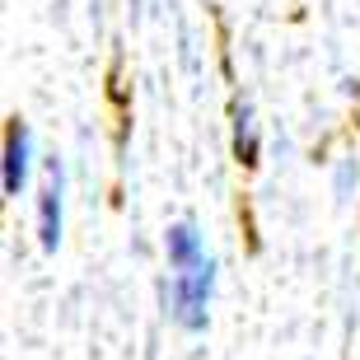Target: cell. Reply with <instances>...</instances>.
<instances>
[{
	"instance_id": "1",
	"label": "cell",
	"mask_w": 360,
	"mask_h": 360,
	"mask_svg": "<svg viewBox=\"0 0 360 360\" xmlns=\"http://www.w3.org/2000/svg\"><path fill=\"white\" fill-rule=\"evenodd\" d=\"M169 253V281H164V304L178 328L201 333L211 323V295H215V257L206 253V239L197 234L192 220H178L164 234Z\"/></svg>"
},
{
	"instance_id": "2",
	"label": "cell",
	"mask_w": 360,
	"mask_h": 360,
	"mask_svg": "<svg viewBox=\"0 0 360 360\" xmlns=\"http://www.w3.org/2000/svg\"><path fill=\"white\" fill-rule=\"evenodd\" d=\"M61 220H66V174L52 160L38 187V243L47 253H56V243H61Z\"/></svg>"
},
{
	"instance_id": "3",
	"label": "cell",
	"mask_w": 360,
	"mask_h": 360,
	"mask_svg": "<svg viewBox=\"0 0 360 360\" xmlns=\"http://www.w3.org/2000/svg\"><path fill=\"white\" fill-rule=\"evenodd\" d=\"M28 174H33V131H28V122L10 117V127H5V197H19L28 187Z\"/></svg>"
},
{
	"instance_id": "4",
	"label": "cell",
	"mask_w": 360,
	"mask_h": 360,
	"mask_svg": "<svg viewBox=\"0 0 360 360\" xmlns=\"http://www.w3.org/2000/svg\"><path fill=\"white\" fill-rule=\"evenodd\" d=\"M234 160L248 169V164H257V127H253V108L234 103Z\"/></svg>"
}]
</instances>
